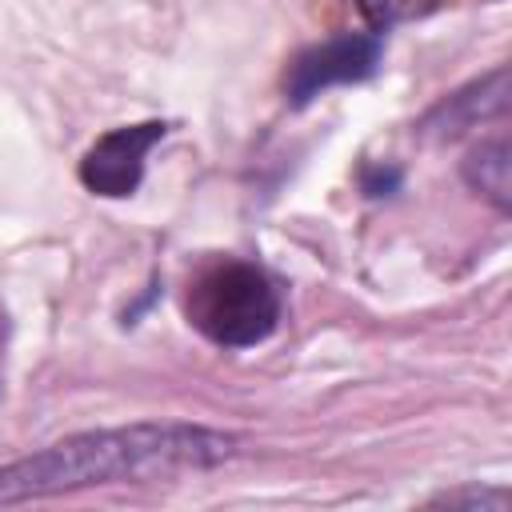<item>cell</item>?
Returning a JSON list of instances; mask_svg holds the SVG:
<instances>
[{
    "label": "cell",
    "instance_id": "1",
    "mask_svg": "<svg viewBox=\"0 0 512 512\" xmlns=\"http://www.w3.org/2000/svg\"><path fill=\"white\" fill-rule=\"evenodd\" d=\"M240 436L204 424H124L64 436L24 460L0 468V508L60 492L148 480L188 468H212L236 452Z\"/></svg>",
    "mask_w": 512,
    "mask_h": 512
},
{
    "label": "cell",
    "instance_id": "2",
    "mask_svg": "<svg viewBox=\"0 0 512 512\" xmlns=\"http://www.w3.org/2000/svg\"><path fill=\"white\" fill-rule=\"evenodd\" d=\"M184 316L220 348H256L280 324V292L248 260H212L188 280Z\"/></svg>",
    "mask_w": 512,
    "mask_h": 512
},
{
    "label": "cell",
    "instance_id": "3",
    "mask_svg": "<svg viewBox=\"0 0 512 512\" xmlns=\"http://www.w3.org/2000/svg\"><path fill=\"white\" fill-rule=\"evenodd\" d=\"M380 52H384L380 32H340V36H328L320 44L300 48L284 72L288 104L304 108L308 100H316L320 92H328L336 84L368 80L380 68Z\"/></svg>",
    "mask_w": 512,
    "mask_h": 512
},
{
    "label": "cell",
    "instance_id": "4",
    "mask_svg": "<svg viewBox=\"0 0 512 512\" xmlns=\"http://www.w3.org/2000/svg\"><path fill=\"white\" fill-rule=\"evenodd\" d=\"M168 124L164 120H140V124H120L104 132L80 160L76 176L92 196L104 200H124L140 188L144 180V160L148 152L164 140Z\"/></svg>",
    "mask_w": 512,
    "mask_h": 512
},
{
    "label": "cell",
    "instance_id": "5",
    "mask_svg": "<svg viewBox=\"0 0 512 512\" xmlns=\"http://www.w3.org/2000/svg\"><path fill=\"white\" fill-rule=\"evenodd\" d=\"M508 108V68H492L488 76L472 80L468 88L444 96L436 108H428V116L420 120V136L428 140H456L460 132L484 124V120H496L504 116Z\"/></svg>",
    "mask_w": 512,
    "mask_h": 512
},
{
    "label": "cell",
    "instance_id": "6",
    "mask_svg": "<svg viewBox=\"0 0 512 512\" xmlns=\"http://www.w3.org/2000/svg\"><path fill=\"white\" fill-rule=\"evenodd\" d=\"M460 176H464V184H468L476 196H484L496 212H508V208H512V148H508L504 136L480 140V144L464 156Z\"/></svg>",
    "mask_w": 512,
    "mask_h": 512
},
{
    "label": "cell",
    "instance_id": "7",
    "mask_svg": "<svg viewBox=\"0 0 512 512\" xmlns=\"http://www.w3.org/2000/svg\"><path fill=\"white\" fill-rule=\"evenodd\" d=\"M444 0H356V8H360V16H364V24H368V32H388V28H396V24H404V20H416V16H428V12H436Z\"/></svg>",
    "mask_w": 512,
    "mask_h": 512
},
{
    "label": "cell",
    "instance_id": "8",
    "mask_svg": "<svg viewBox=\"0 0 512 512\" xmlns=\"http://www.w3.org/2000/svg\"><path fill=\"white\" fill-rule=\"evenodd\" d=\"M432 504H448V508H504L508 492L504 488H460V492H444Z\"/></svg>",
    "mask_w": 512,
    "mask_h": 512
}]
</instances>
